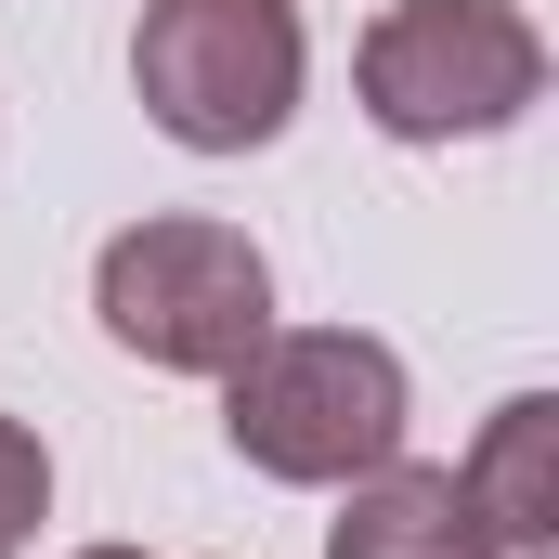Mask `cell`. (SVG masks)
Listing matches in <instances>:
<instances>
[{
    "label": "cell",
    "mask_w": 559,
    "mask_h": 559,
    "mask_svg": "<svg viewBox=\"0 0 559 559\" xmlns=\"http://www.w3.org/2000/svg\"><path fill=\"white\" fill-rule=\"evenodd\" d=\"M404 417H417V378L365 325H274L222 378V442L261 481H299V495H338V481L391 468L404 455Z\"/></svg>",
    "instance_id": "cell-1"
},
{
    "label": "cell",
    "mask_w": 559,
    "mask_h": 559,
    "mask_svg": "<svg viewBox=\"0 0 559 559\" xmlns=\"http://www.w3.org/2000/svg\"><path fill=\"white\" fill-rule=\"evenodd\" d=\"M92 312H105V338L131 365H156V378H235L274 338V261L235 222H209V209H156L131 235H105Z\"/></svg>",
    "instance_id": "cell-2"
},
{
    "label": "cell",
    "mask_w": 559,
    "mask_h": 559,
    "mask_svg": "<svg viewBox=\"0 0 559 559\" xmlns=\"http://www.w3.org/2000/svg\"><path fill=\"white\" fill-rule=\"evenodd\" d=\"M352 92L391 143H495L547 105V26L521 0H391L352 52Z\"/></svg>",
    "instance_id": "cell-3"
},
{
    "label": "cell",
    "mask_w": 559,
    "mask_h": 559,
    "mask_svg": "<svg viewBox=\"0 0 559 559\" xmlns=\"http://www.w3.org/2000/svg\"><path fill=\"white\" fill-rule=\"evenodd\" d=\"M299 79H312L299 0H143V26H131V92L182 156L286 143Z\"/></svg>",
    "instance_id": "cell-4"
},
{
    "label": "cell",
    "mask_w": 559,
    "mask_h": 559,
    "mask_svg": "<svg viewBox=\"0 0 559 559\" xmlns=\"http://www.w3.org/2000/svg\"><path fill=\"white\" fill-rule=\"evenodd\" d=\"M455 495H468V521H481L495 559H547L559 547V404L547 391L495 404V429H481L468 468H455Z\"/></svg>",
    "instance_id": "cell-5"
},
{
    "label": "cell",
    "mask_w": 559,
    "mask_h": 559,
    "mask_svg": "<svg viewBox=\"0 0 559 559\" xmlns=\"http://www.w3.org/2000/svg\"><path fill=\"white\" fill-rule=\"evenodd\" d=\"M325 559H495V547H481V521H468L455 468H417V455H391V468L338 481Z\"/></svg>",
    "instance_id": "cell-6"
},
{
    "label": "cell",
    "mask_w": 559,
    "mask_h": 559,
    "mask_svg": "<svg viewBox=\"0 0 559 559\" xmlns=\"http://www.w3.org/2000/svg\"><path fill=\"white\" fill-rule=\"evenodd\" d=\"M39 521H52V455H39L26 417H0V559L39 547Z\"/></svg>",
    "instance_id": "cell-7"
},
{
    "label": "cell",
    "mask_w": 559,
    "mask_h": 559,
    "mask_svg": "<svg viewBox=\"0 0 559 559\" xmlns=\"http://www.w3.org/2000/svg\"><path fill=\"white\" fill-rule=\"evenodd\" d=\"M79 559H143V547H79Z\"/></svg>",
    "instance_id": "cell-8"
},
{
    "label": "cell",
    "mask_w": 559,
    "mask_h": 559,
    "mask_svg": "<svg viewBox=\"0 0 559 559\" xmlns=\"http://www.w3.org/2000/svg\"><path fill=\"white\" fill-rule=\"evenodd\" d=\"M547 559H559V547H547Z\"/></svg>",
    "instance_id": "cell-9"
}]
</instances>
